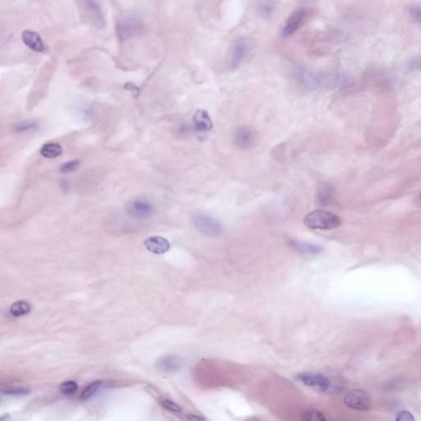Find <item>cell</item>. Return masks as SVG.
Returning <instances> with one entry per match:
<instances>
[{"label":"cell","instance_id":"44dd1931","mask_svg":"<svg viewBox=\"0 0 421 421\" xmlns=\"http://www.w3.org/2000/svg\"><path fill=\"white\" fill-rule=\"evenodd\" d=\"M302 420L306 421H325L327 419L322 412L316 410H309L304 412Z\"/></svg>","mask_w":421,"mask_h":421},{"label":"cell","instance_id":"d4e9b609","mask_svg":"<svg viewBox=\"0 0 421 421\" xmlns=\"http://www.w3.org/2000/svg\"><path fill=\"white\" fill-rule=\"evenodd\" d=\"M37 128V123L34 121H24L22 123H19L16 129L17 132L19 133H23V132H29V131L34 130Z\"/></svg>","mask_w":421,"mask_h":421},{"label":"cell","instance_id":"9a60e30c","mask_svg":"<svg viewBox=\"0 0 421 421\" xmlns=\"http://www.w3.org/2000/svg\"><path fill=\"white\" fill-rule=\"evenodd\" d=\"M291 245L296 251L304 254H317L323 250V248L319 245L303 242L291 241Z\"/></svg>","mask_w":421,"mask_h":421},{"label":"cell","instance_id":"4316f807","mask_svg":"<svg viewBox=\"0 0 421 421\" xmlns=\"http://www.w3.org/2000/svg\"><path fill=\"white\" fill-rule=\"evenodd\" d=\"M408 14L415 22L421 25V6H414L408 9Z\"/></svg>","mask_w":421,"mask_h":421},{"label":"cell","instance_id":"ac0fdd59","mask_svg":"<svg viewBox=\"0 0 421 421\" xmlns=\"http://www.w3.org/2000/svg\"><path fill=\"white\" fill-rule=\"evenodd\" d=\"M31 309H32L31 306L27 301H18L12 304L10 307V313L13 317L19 318V317L28 314Z\"/></svg>","mask_w":421,"mask_h":421},{"label":"cell","instance_id":"7a4b0ae2","mask_svg":"<svg viewBox=\"0 0 421 421\" xmlns=\"http://www.w3.org/2000/svg\"><path fill=\"white\" fill-rule=\"evenodd\" d=\"M193 227L207 236L217 237L222 233V226L218 220L209 215L197 214L192 217Z\"/></svg>","mask_w":421,"mask_h":421},{"label":"cell","instance_id":"e0dca14e","mask_svg":"<svg viewBox=\"0 0 421 421\" xmlns=\"http://www.w3.org/2000/svg\"><path fill=\"white\" fill-rule=\"evenodd\" d=\"M180 365H181V361L180 358L169 355L160 360L159 368L165 372H174L180 369Z\"/></svg>","mask_w":421,"mask_h":421},{"label":"cell","instance_id":"8992f818","mask_svg":"<svg viewBox=\"0 0 421 421\" xmlns=\"http://www.w3.org/2000/svg\"><path fill=\"white\" fill-rule=\"evenodd\" d=\"M257 141V133L249 126H242L234 132V143L237 148L247 150L254 147Z\"/></svg>","mask_w":421,"mask_h":421},{"label":"cell","instance_id":"52a82bcc","mask_svg":"<svg viewBox=\"0 0 421 421\" xmlns=\"http://www.w3.org/2000/svg\"><path fill=\"white\" fill-rule=\"evenodd\" d=\"M298 380L306 386L315 387L322 392H325L331 386L329 379L322 374H301Z\"/></svg>","mask_w":421,"mask_h":421},{"label":"cell","instance_id":"4dcf8cb0","mask_svg":"<svg viewBox=\"0 0 421 421\" xmlns=\"http://www.w3.org/2000/svg\"><path fill=\"white\" fill-rule=\"evenodd\" d=\"M188 419L197 420V421H201V420H205L204 418H202V417H197V416H193V415H191L190 417H188Z\"/></svg>","mask_w":421,"mask_h":421},{"label":"cell","instance_id":"7c38bea8","mask_svg":"<svg viewBox=\"0 0 421 421\" xmlns=\"http://www.w3.org/2000/svg\"><path fill=\"white\" fill-rule=\"evenodd\" d=\"M335 190L328 183H321L318 186L317 192V201L321 206H328L330 205L335 197Z\"/></svg>","mask_w":421,"mask_h":421},{"label":"cell","instance_id":"83f0119b","mask_svg":"<svg viewBox=\"0 0 421 421\" xmlns=\"http://www.w3.org/2000/svg\"><path fill=\"white\" fill-rule=\"evenodd\" d=\"M408 69L411 71L417 72L421 70V56L416 57L408 63Z\"/></svg>","mask_w":421,"mask_h":421},{"label":"cell","instance_id":"f546056e","mask_svg":"<svg viewBox=\"0 0 421 421\" xmlns=\"http://www.w3.org/2000/svg\"><path fill=\"white\" fill-rule=\"evenodd\" d=\"M124 87H125L127 90H128V91H132V92H133L134 95H136V96H138V94H139V89H138L134 84L128 82V83L124 85Z\"/></svg>","mask_w":421,"mask_h":421},{"label":"cell","instance_id":"277c9868","mask_svg":"<svg viewBox=\"0 0 421 421\" xmlns=\"http://www.w3.org/2000/svg\"><path fill=\"white\" fill-rule=\"evenodd\" d=\"M128 215L136 219H148L155 213V206L149 200L138 197L128 202L126 207Z\"/></svg>","mask_w":421,"mask_h":421},{"label":"cell","instance_id":"8fae6325","mask_svg":"<svg viewBox=\"0 0 421 421\" xmlns=\"http://www.w3.org/2000/svg\"><path fill=\"white\" fill-rule=\"evenodd\" d=\"M192 122L195 129L200 133H207L212 130L213 128L212 119L205 110H198L196 111L192 118Z\"/></svg>","mask_w":421,"mask_h":421},{"label":"cell","instance_id":"f1b7e54d","mask_svg":"<svg viewBox=\"0 0 421 421\" xmlns=\"http://www.w3.org/2000/svg\"><path fill=\"white\" fill-rule=\"evenodd\" d=\"M397 421H413L415 418L410 412H402L397 414Z\"/></svg>","mask_w":421,"mask_h":421},{"label":"cell","instance_id":"3957f363","mask_svg":"<svg viewBox=\"0 0 421 421\" xmlns=\"http://www.w3.org/2000/svg\"><path fill=\"white\" fill-rule=\"evenodd\" d=\"M143 22L138 17L127 16L119 20L117 25V33L121 40L138 37L143 32Z\"/></svg>","mask_w":421,"mask_h":421},{"label":"cell","instance_id":"d6986e66","mask_svg":"<svg viewBox=\"0 0 421 421\" xmlns=\"http://www.w3.org/2000/svg\"><path fill=\"white\" fill-rule=\"evenodd\" d=\"M101 384H102V381H94V382L89 383L81 392L80 399L81 401H86V400L90 399L100 389Z\"/></svg>","mask_w":421,"mask_h":421},{"label":"cell","instance_id":"7402d4cb","mask_svg":"<svg viewBox=\"0 0 421 421\" xmlns=\"http://www.w3.org/2000/svg\"><path fill=\"white\" fill-rule=\"evenodd\" d=\"M59 389H60V392L65 396H71V395L74 394L77 390V384L75 381L69 380V381L63 383L60 385Z\"/></svg>","mask_w":421,"mask_h":421},{"label":"cell","instance_id":"ba28073f","mask_svg":"<svg viewBox=\"0 0 421 421\" xmlns=\"http://www.w3.org/2000/svg\"><path fill=\"white\" fill-rule=\"evenodd\" d=\"M305 17H306V11L304 9L297 10L292 13L284 27L282 36L286 38L292 36L299 29V27H301Z\"/></svg>","mask_w":421,"mask_h":421},{"label":"cell","instance_id":"30bf717a","mask_svg":"<svg viewBox=\"0 0 421 421\" xmlns=\"http://www.w3.org/2000/svg\"><path fill=\"white\" fill-rule=\"evenodd\" d=\"M148 251L155 254H165L170 248V242L161 236H151L144 241Z\"/></svg>","mask_w":421,"mask_h":421},{"label":"cell","instance_id":"9c48e42d","mask_svg":"<svg viewBox=\"0 0 421 421\" xmlns=\"http://www.w3.org/2000/svg\"><path fill=\"white\" fill-rule=\"evenodd\" d=\"M22 39L25 45H27L33 51L42 53L45 50L44 42L37 32H33L31 30L24 31L22 35Z\"/></svg>","mask_w":421,"mask_h":421},{"label":"cell","instance_id":"5bb4252c","mask_svg":"<svg viewBox=\"0 0 421 421\" xmlns=\"http://www.w3.org/2000/svg\"><path fill=\"white\" fill-rule=\"evenodd\" d=\"M247 51L248 44L246 42L239 41L234 44L230 58V64L232 69H236L237 67H239L246 56Z\"/></svg>","mask_w":421,"mask_h":421},{"label":"cell","instance_id":"484cf974","mask_svg":"<svg viewBox=\"0 0 421 421\" xmlns=\"http://www.w3.org/2000/svg\"><path fill=\"white\" fill-rule=\"evenodd\" d=\"M161 405L165 410H167L169 412H174V413H180L182 412V408L179 405L176 404L175 402H172L170 400H164L161 402Z\"/></svg>","mask_w":421,"mask_h":421},{"label":"cell","instance_id":"5b68a950","mask_svg":"<svg viewBox=\"0 0 421 421\" xmlns=\"http://www.w3.org/2000/svg\"><path fill=\"white\" fill-rule=\"evenodd\" d=\"M345 404L351 409L368 411L371 407V398L364 390H353L345 395Z\"/></svg>","mask_w":421,"mask_h":421},{"label":"cell","instance_id":"4fadbf2b","mask_svg":"<svg viewBox=\"0 0 421 421\" xmlns=\"http://www.w3.org/2000/svg\"><path fill=\"white\" fill-rule=\"evenodd\" d=\"M86 9L89 18L96 27H103L105 26L102 12L94 0H86Z\"/></svg>","mask_w":421,"mask_h":421},{"label":"cell","instance_id":"2e32d148","mask_svg":"<svg viewBox=\"0 0 421 421\" xmlns=\"http://www.w3.org/2000/svg\"><path fill=\"white\" fill-rule=\"evenodd\" d=\"M39 153H40V155L44 157L54 159V158L59 157L61 155L62 153H63V148H62L61 145H59V143H45L42 146Z\"/></svg>","mask_w":421,"mask_h":421},{"label":"cell","instance_id":"603a6c76","mask_svg":"<svg viewBox=\"0 0 421 421\" xmlns=\"http://www.w3.org/2000/svg\"><path fill=\"white\" fill-rule=\"evenodd\" d=\"M259 12L260 16L264 18H269L274 12V5L271 2H262L259 7Z\"/></svg>","mask_w":421,"mask_h":421},{"label":"cell","instance_id":"6da1fadb","mask_svg":"<svg viewBox=\"0 0 421 421\" xmlns=\"http://www.w3.org/2000/svg\"><path fill=\"white\" fill-rule=\"evenodd\" d=\"M306 227L313 230L337 229L340 227V217L325 210H315L308 213L304 220Z\"/></svg>","mask_w":421,"mask_h":421},{"label":"cell","instance_id":"ffe728a7","mask_svg":"<svg viewBox=\"0 0 421 421\" xmlns=\"http://www.w3.org/2000/svg\"><path fill=\"white\" fill-rule=\"evenodd\" d=\"M31 390L25 387H7L1 389V393L8 396H26L29 394Z\"/></svg>","mask_w":421,"mask_h":421},{"label":"cell","instance_id":"cb8c5ba5","mask_svg":"<svg viewBox=\"0 0 421 421\" xmlns=\"http://www.w3.org/2000/svg\"><path fill=\"white\" fill-rule=\"evenodd\" d=\"M80 165H81V161L79 160H69L68 162L64 163L60 166L59 171H60V173H63V174L74 172V171L78 169Z\"/></svg>","mask_w":421,"mask_h":421}]
</instances>
